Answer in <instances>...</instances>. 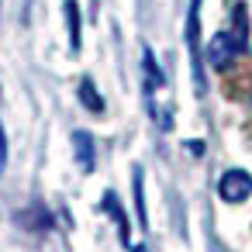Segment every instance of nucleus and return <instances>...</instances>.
Returning a JSON list of instances; mask_svg holds the SVG:
<instances>
[{"label": "nucleus", "instance_id": "obj_1", "mask_svg": "<svg viewBox=\"0 0 252 252\" xmlns=\"http://www.w3.org/2000/svg\"><path fill=\"white\" fill-rule=\"evenodd\" d=\"M245 49H249V7L245 4H235L231 14H228V25L207 42L204 63L211 69H228Z\"/></svg>", "mask_w": 252, "mask_h": 252}, {"label": "nucleus", "instance_id": "obj_2", "mask_svg": "<svg viewBox=\"0 0 252 252\" xmlns=\"http://www.w3.org/2000/svg\"><path fill=\"white\" fill-rule=\"evenodd\" d=\"M200 4L204 0H190L187 11V56H190V76L197 87V97L207 94V80H204V49H200Z\"/></svg>", "mask_w": 252, "mask_h": 252}, {"label": "nucleus", "instance_id": "obj_3", "mask_svg": "<svg viewBox=\"0 0 252 252\" xmlns=\"http://www.w3.org/2000/svg\"><path fill=\"white\" fill-rule=\"evenodd\" d=\"M249 193H252V173H245V169H224L221 173L218 197L224 204H242V200H249Z\"/></svg>", "mask_w": 252, "mask_h": 252}, {"label": "nucleus", "instance_id": "obj_4", "mask_svg": "<svg viewBox=\"0 0 252 252\" xmlns=\"http://www.w3.org/2000/svg\"><path fill=\"white\" fill-rule=\"evenodd\" d=\"M142 73H145V100H152L156 97V90H162L166 87V73L159 69V63H156V56H152V49L149 45H142Z\"/></svg>", "mask_w": 252, "mask_h": 252}, {"label": "nucleus", "instance_id": "obj_5", "mask_svg": "<svg viewBox=\"0 0 252 252\" xmlns=\"http://www.w3.org/2000/svg\"><path fill=\"white\" fill-rule=\"evenodd\" d=\"M73 145H76V162L83 173H94L97 166V152H94V135L90 131H76L73 135Z\"/></svg>", "mask_w": 252, "mask_h": 252}, {"label": "nucleus", "instance_id": "obj_6", "mask_svg": "<svg viewBox=\"0 0 252 252\" xmlns=\"http://www.w3.org/2000/svg\"><path fill=\"white\" fill-rule=\"evenodd\" d=\"M111 218H114V224H118V235H121V242L125 245H131V224H128V214L121 211V204H118V197H114V190H107L104 193V204H100Z\"/></svg>", "mask_w": 252, "mask_h": 252}, {"label": "nucleus", "instance_id": "obj_7", "mask_svg": "<svg viewBox=\"0 0 252 252\" xmlns=\"http://www.w3.org/2000/svg\"><path fill=\"white\" fill-rule=\"evenodd\" d=\"M63 11H66V28H69V52H80V42H83V18H80V4H76V0H66Z\"/></svg>", "mask_w": 252, "mask_h": 252}, {"label": "nucleus", "instance_id": "obj_8", "mask_svg": "<svg viewBox=\"0 0 252 252\" xmlns=\"http://www.w3.org/2000/svg\"><path fill=\"white\" fill-rule=\"evenodd\" d=\"M131 193H135V214H138V228H149V211H145V173L142 166L131 169Z\"/></svg>", "mask_w": 252, "mask_h": 252}, {"label": "nucleus", "instance_id": "obj_9", "mask_svg": "<svg viewBox=\"0 0 252 252\" xmlns=\"http://www.w3.org/2000/svg\"><path fill=\"white\" fill-rule=\"evenodd\" d=\"M18 224L21 228H32V231H49L52 228V214H49V207L35 204L28 211H18Z\"/></svg>", "mask_w": 252, "mask_h": 252}, {"label": "nucleus", "instance_id": "obj_10", "mask_svg": "<svg viewBox=\"0 0 252 252\" xmlns=\"http://www.w3.org/2000/svg\"><path fill=\"white\" fill-rule=\"evenodd\" d=\"M76 97H80V104H83L90 114H104V107H107V104H104V97L97 94V83H94L90 76H83V80H80V87H76Z\"/></svg>", "mask_w": 252, "mask_h": 252}, {"label": "nucleus", "instance_id": "obj_11", "mask_svg": "<svg viewBox=\"0 0 252 252\" xmlns=\"http://www.w3.org/2000/svg\"><path fill=\"white\" fill-rule=\"evenodd\" d=\"M4 166H7V135H4V125H0V176H4Z\"/></svg>", "mask_w": 252, "mask_h": 252}]
</instances>
